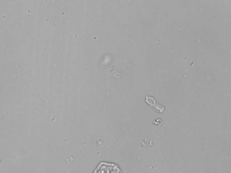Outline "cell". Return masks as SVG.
Instances as JSON below:
<instances>
[{"mask_svg":"<svg viewBox=\"0 0 231 173\" xmlns=\"http://www.w3.org/2000/svg\"><path fill=\"white\" fill-rule=\"evenodd\" d=\"M111 72L117 79H122L124 77V73L121 71V69H119L115 65H112L111 69Z\"/></svg>","mask_w":231,"mask_h":173,"instance_id":"obj_1","label":"cell"},{"mask_svg":"<svg viewBox=\"0 0 231 173\" xmlns=\"http://www.w3.org/2000/svg\"><path fill=\"white\" fill-rule=\"evenodd\" d=\"M140 143H141L142 147L145 148V149L148 148V147H152L153 146V141H149L147 138L143 139H141L140 141Z\"/></svg>","mask_w":231,"mask_h":173,"instance_id":"obj_2","label":"cell"}]
</instances>
